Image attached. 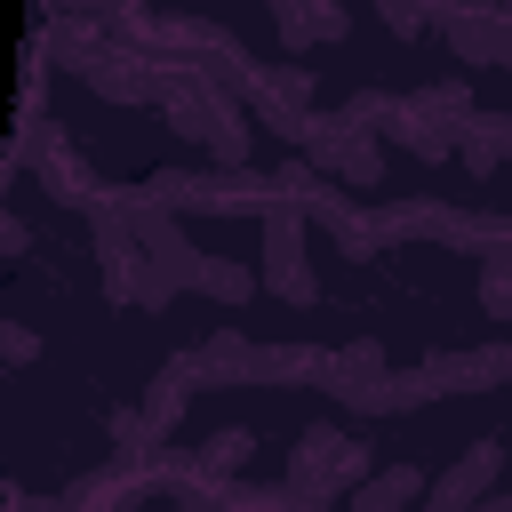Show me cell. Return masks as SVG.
I'll list each match as a JSON object with an SVG mask.
<instances>
[{
  "label": "cell",
  "mask_w": 512,
  "mask_h": 512,
  "mask_svg": "<svg viewBox=\"0 0 512 512\" xmlns=\"http://www.w3.org/2000/svg\"><path fill=\"white\" fill-rule=\"evenodd\" d=\"M432 32L448 40V56H456V64H496V72H504L512 8H440V24H432Z\"/></svg>",
  "instance_id": "cell-9"
},
{
  "label": "cell",
  "mask_w": 512,
  "mask_h": 512,
  "mask_svg": "<svg viewBox=\"0 0 512 512\" xmlns=\"http://www.w3.org/2000/svg\"><path fill=\"white\" fill-rule=\"evenodd\" d=\"M376 24H384L392 40H424V32L440 24V8H408V0H376Z\"/></svg>",
  "instance_id": "cell-22"
},
{
  "label": "cell",
  "mask_w": 512,
  "mask_h": 512,
  "mask_svg": "<svg viewBox=\"0 0 512 512\" xmlns=\"http://www.w3.org/2000/svg\"><path fill=\"white\" fill-rule=\"evenodd\" d=\"M80 80H88L104 104H128V112H136V104H160V72H152V56H144V48H120V40H112L104 56H88Z\"/></svg>",
  "instance_id": "cell-10"
},
{
  "label": "cell",
  "mask_w": 512,
  "mask_h": 512,
  "mask_svg": "<svg viewBox=\"0 0 512 512\" xmlns=\"http://www.w3.org/2000/svg\"><path fill=\"white\" fill-rule=\"evenodd\" d=\"M168 296H176V280H168V272H144V288H136V304H144V312H160Z\"/></svg>",
  "instance_id": "cell-28"
},
{
  "label": "cell",
  "mask_w": 512,
  "mask_h": 512,
  "mask_svg": "<svg viewBox=\"0 0 512 512\" xmlns=\"http://www.w3.org/2000/svg\"><path fill=\"white\" fill-rule=\"evenodd\" d=\"M128 232H136V248H144L152 272H168L176 288H200V264H208V256L184 240L176 208H160V200H128Z\"/></svg>",
  "instance_id": "cell-7"
},
{
  "label": "cell",
  "mask_w": 512,
  "mask_h": 512,
  "mask_svg": "<svg viewBox=\"0 0 512 512\" xmlns=\"http://www.w3.org/2000/svg\"><path fill=\"white\" fill-rule=\"evenodd\" d=\"M480 376H488V392H496V384H512V336L480 344Z\"/></svg>",
  "instance_id": "cell-26"
},
{
  "label": "cell",
  "mask_w": 512,
  "mask_h": 512,
  "mask_svg": "<svg viewBox=\"0 0 512 512\" xmlns=\"http://www.w3.org/2000/svg\"><path fill=\"white\" fill-rule=\"evenodd\" d=\"M336 368H352V376H384V344H376V336H352V344L336 352Z\"/></svg>",
  "instance_id": "cell-25"
},
{
  "label": "cell",
  "mask_w": 512,
  "mask_h": 512,
  "mask_svg": "<svg viewBox=\"0 0 512 512\" xmlns=\"http://www.w3.org/2000/svg\"><path fill=\"white\" fill-rule=\"evenodd\" d=\"M480 512H512V488H496V496H488V504H480Z\"/></svg>",
  "instance_id": "cell-29"
},
{
  "label": "cell",
  "mask_w": 512,
  "mask_h": 512,
  "mask_svg": "<svg viewBox=\"0 0 512 512\" xmlns=\"http://www.w3.org/2000/svg\"><path fill=\"white\" fill-rule=\"evenodd\" d=\"M496 472H504V440H472V448L432 480V496H424L416 512H480V504L496 496Z\"/></svg>",
  "instance_id": "cell-8"
},
{
  "label": "cell",
  "mask_w": 512,
  "mask_h": 512,
  "mask_svg": "<svg viewBox=\"0 0 512 512\" xmlns=\"http://www.w3.org/2000/svg\"><path fill=\"white\" fill-rule=\"evenodd\" d=\"M240 104H248L272 136H288V144H312V128H320V112H312V72H296V64H256L248 88H240Z\"/></svg>",
  "instance_id": "cell-3"
},
{
  "label": "cell",
  "mask_w": 512,
  "mask_h": 512,
  "mask_svg": "<svg viewBox=\"0 0 512 512\" xmlns=\"http://www.w3.org/2000/svg\"><path fill=\"white\" fill-rule=\"evenodd\" d=\"M272 32H280L288 48H312V40H320V16H312V0H280V8H272Z\"/></svg>",
  "instance_id": "cell-23"
},
{
  "label": "cell",
  "mask_w": 512,
  "mask_h": 512,
  "mask_svg": "<svg viewBox=\"0 0 512 512\" xmlns=\"http://www.w3.org/2000/svg\"><path fill=\"white\" fill-rule=\"evenodd\" d=\"M192 360H200V384H256L264 376V344H248L240 328H216Z\"/></svg>",
  "instance_id": "cell-13"
},
{
  "label": "cell",
  "mask_w": 512,
  "mask_h": 512,
  "mask_svg": "<svg viewBox=\"0 0 512 512\" xmlns=\"http://www.w3.org/2000/svg\"><path fill=\"white\" fill-rule=\"evenodd\" d=\"M0 360H8V368H32V360H40V336H32L24 320H0Z\"/></svg>",
  "instance_id": "cell-24"
},
{
  "label": "cell",
  "mask_w": 512,
  "mask_h": 512,
  "mask_svg": "<svg viewBox=\"0 0 512 512\" xmlns=\"http://www.w3.org/2000/svg\"><path fill=\"white\" fill-rule=\"evenodd\" d=\"M200 296H208V304H248V296H256V264L208 256V264H200Z\"/></svg>",
  "instance_id": "cell-18"
},
{
  "label": "cell",
  "mask_w": 512,
  "mask_h": 512,
  "mask_svg": "<svg viewBox=\"0 0 512 512\" xmlns=\"http://www.w3.org/2000/svg\"><path fill=\"white\" fill-rule=\"evenodd\" d=\"M304 160H312V176H336V184H360V192H376V184H384V152H376V136L344 128L336 112H320V128H312Z\"/></svg>",
  "instance_id": "cell-6"
},
{
  "label": "cell",
  "mask_w": 512,
  "mask_h": 512,
  "mask_svg": "<svg viewBox=\"0 0 512 512\" xmlns=\"http://www.w3.org/2000/svg\"><path fill=\"white\" fill-rule=\"evenodd\" d=\"M456 160H464L472 176H496V168L512 160V112H472L464 136H456Z\"/></svg>",
  "instance_id": "cell-14"
},
{
  "label": "cell",
  "mask_w": 512,
  "mask_h": 512,
  "mask_svg": "<svg viewBox=\"0 0 512 512\" xmlns=\"http://www.w3.org/2000/svg\"><path fill=\"white\" fill-rule=\"evenodd\" d=\"M24 168H32L40 184H48V200H72L80 216H88V208L104 200V192L88 184L80 152L64 144V128H48V120H32V112H24V128H16V144H8V168H0V176H24Z\"/></svg>",
  "instance_id": "cell-2"
},
{
  "label": "cell",
  "mask_w": 512,
  "mask_h": 512,
  "mask_svg": "<svg viewBox=\"0 0 512 512\" xmlns=\"http://www.w3.org/2000/svg\"><path fill=\"white\" fill-rule=\"evenodd\" d=\"M88 240H96V264H104V296L112 304H136V288H144V248H136V232H128V200H96L88 208Z\"/></svg>",
  "instance_id": "cell-5"
},
{
  "label": "cell",
  "mask_w": 512,
  "mask_h": 512,
  "mask_svg": "<svg viewBox=\"0 0 512 512\" xmlns=\"http://www.w3.org/2000/svg\"><path fill=\"white\" fill-rule=\"evenodd\" d=\"M320 224L336 232V248H344V256H376V248H384V240H376V224H368V216H360L352 200H336V208H328Z\"/></svg>",
  "instance_id": "cell-21"
},
{
  "label": "cell",
  "mask_w": 512,
  "mask_h": 512,
  "mask_svg": "<svg viewBox=\"0 0 512 512\" xmlns=\"http://www.w3.org/2000/svg\"><path fill=\"white\" fill-rule=\"evenodd\" d=\"M304 224H312L304 208H264V224H256V232H264V288H272L280 304H296V312L320 304V280H312V264H304Z\"/></svg>",
  "instance_id": "cell-4"
},
{
  "label": "cell",
  "mask_w": 512,
  "mask_h": 512,
  "mask_svg": "<svg viewBox=\"0 0 512 512\" xmlns=\"http://www.w3.org/2000/svg\"><path fill=\"white\" fill-rule=\"evenodd\" d=\"M424 368H432L440 400H448V392H488V376H480V344H472V352H432Z\"/></svg>",
  "instance_id": "cell-19"
},
{
  "label": "cell",
  "mask_w": 512,
  "mask_h": 512,
  "mask_svg": "<svg viewBox=\"0 0 512 512\" xmlns=\"http://www.w3.org/2000/svg\"><path fill=\"white\" fill-rule=\"evenodd\" d=\"M184 392H200V360H192V352H168V360L152 368V392H144V424H152V440H168V432H176Z\"/></svg>",
  "instance_id": "cell-12"
},
{
  "label": "cell",
  "mask_w": 512,
  "mask_h": 512,
  "mask_svg": "<svg viewBox=\"0 0 512 512\" xmlns=\"http://www.w3.org/2000/svg\"><path fill=\"white\" fill-rule=\"evenodd\" d=\"M384 136H392L400 152H416V160H448L464 128H448V120H440V112L424 104V88H416V96H400V104H392V120H384Z\"/></svg>",
  "instance_id": "cell-11"
},
{
  "label": "cell",
  "mask_w": 512,
  "mask_h": 512,
  "mask_svg": "<svg viewBox=\"0 0 512 512\" xmlns=\"http://www.w3.org/2000/svg\"><path fill=\"white\" fill-rule=\"evenodd\" d=\"M480 312L488 320H512V248H488L480 256Z\"/></svg>",
  "instance_id": "cell-20"
},
{
  "label": "cell",
  "mask_w": 512,
  "mask_h": 512,
  "mask_svg": "<svg viewBox=\"0 0 512 512\" xmlns=\"http://www.w3.org/2000/svg\"><path fill=\"white\" fill-rule=\"evenodd\" d=\"M248 456H256V432L224 424V432H208V440H200V456H192V464H200V480H208V488H232Z\"/></svg>",
  "instance_id": "cell-16"
},
{
  "label": "cell",
  "mask_w": 512,
  "mask_h": 512,
  "mask_svg": "<svg viewBox=\"0 0 512 512\" xmlns=\"http://www.w3.org/2000/svg\"><path fill=\"white\" fill-rule=\"evenodd\" d=\"M288 488L304 504H328V496H360L368 488V448L344 432V424H312L296 432V456H288Z\"/></svg>",
  "instance_id": "cell-1"
},
{
  "label": "cell",
  "mask_w": 512,
  "mask_h": 512,
  "mask_svg": "<svg viewBox=\"0 0 512 512\" xmlns=\"http://www.w3.org/2000/svg\"><path fill=\"white\" fill-rule=\"evenodd\" d=\"M320 376H328L320 344H264V376L256 384H320Z\"/></svg>",
  "instance_id": "cell-17"
},
{
  "label": "cell",
  "mask_w": 512,
  "mask_h": 512,
  "mask_svg": "<svg viewBox=\"0 0 512 512\" xmlns=\"http://www.w3.org/2000/svg\"><path fill=\"white\" fill-rule=\"evenodd\" d=\"M0 256H32V224L16 208H0Z\"/></svg>",
  "instance_id": "cell-27"
},
{
  "label": "cell",
  "mask_w": 512,
  "mask_h": 512,
  "mask_svg": "<svg viewBox=\"0 0 512 512\" xmlns=\"http://www.w3.org/2000/svg\"><path fill=\"white\" fill-rule=\"evenodd\" d=\"M432 496V480L416 472V464H384V472H368V488L344 504V512H408V504H424Z\"/></svg>",
  "instance_id": "cell-15"
}]
</instances>
